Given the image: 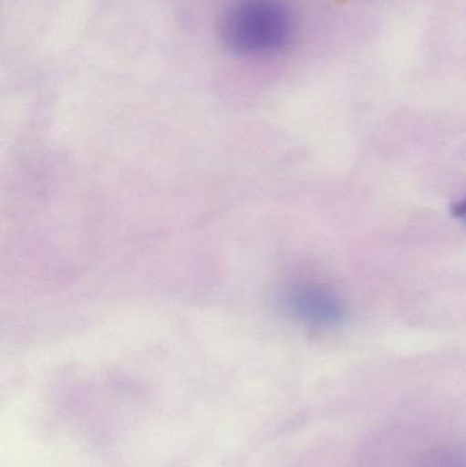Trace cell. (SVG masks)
<instances>
[{
    "instance_id": "1",
    "label": "cell",
    "mask_w": 466,
    "mask_h": 467,
    "mask_svg": "<svg viewBox=\"0 0 466 467\" xmlns=\"http://www.w3.org/2000/svg\"><path fill=\"white\" fill-rule=\"evenodd\" d=\"M222 41L243 57L284 51L295 33V18L282 0H233L221 16Z\"/></svg>"
},
{
    "instance_id": "2",
    "label": "cell",
    "mask_w": 466,
    "mask_h": 467,
    "mask_svg": "<svg viewBox=\"0 0 466 467\" xmlns=\"http://www.w3.org/2000/svg\"><path fill=\"white\" fill-rule=\"evenodd\" d=\"M290 309L305 323L336 324L345 316V307L342 302L327 291L320 288L309 287L297 291L289 299Z\"/></svg>"
},
{
    "instance_id": "3",
    "label": "cell",
    "mask_w": 466,
    "mask_h": 467,
    "mask_svg": "<svg viewBox=\"0 0 466 467\" xmlns=\"http://www.w3.org/2000/svg\"><path fill=\"white\" fill-rule=\"evenodd\" d=\"M451 215L454 218H466V196L456 204L451 205Z\"/></svg>"
}]
</instances>
